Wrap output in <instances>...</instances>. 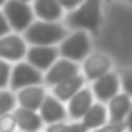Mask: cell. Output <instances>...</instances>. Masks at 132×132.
<instances>
[{
	"label": "cell",
	"mask_w": 132,
	"mask_h": 132,
	"mask_svg": "<svg viewBox=\"0 0 132 132\" xmlns=\"http://www.w3.org/2000/svg\"><path fill=\"white\" fill-rule=\"evenodd\" d=\"M101 4L103 0H83V2L67 11L63 26L67 29H83L89 35H98L101 27Z\"/></svg>",
	"instance_id": "1"
},
{
	"label": "cell",
	"mask_w": 132,
	"mask_h": 132,
	"mask_svg": "<svg viewBox=\"0 0 132 132\" xmlns=\"http://www.w3.org/2000/svg\"><path fill=\"white\" fill-rule=\"evenodd\" d=\"M67 27L60 20L35 18L24 31V40L29 45H58L67 36Z\"/></svg>",
	"instance_id": "2"
},
{
	"label": "cell",
	"mask_w": 132,
	"mask_h": 132,
	"mask_svg": "<svg viewBox=\"0 0 132 132\" xmlns=\"http://www.w3.org/2000/svg\"><path fill=\"white\" fill-rule=\"evenodd\" d=\"M58 53L72 62H81L90 53V35L83 29H72V33H67L58 44Z\"/></svg>",
	"instance_id": "3"
},
{
	"label": "cell",
	"mask_w": 132,
	"mask_h": 132,
	"mask_svg": "<svg viewBox=\"0 0 132 132\" xmlns=\"http://www.w3.org/2000/svg\"><path fill=\"white\" fill-rule=\"evenodd\" d=\"M2 11H4V16L7 18L11 31L15 33H24L29 27V24L35 20L31 4L24 2V0H6Z\"/></svg>",
	"instance_id": "4"
},
{
	"label": "cell",
	"mask_w": 132,
	"mask_h": 132,
	"mask_svg": "<svg viewBox=\"0 0 132 132\" xmlns=\"http://www.w3.org/2000/svg\"><path fill=\"white\" fill-rule=\"evenodd\" d=\"M44 83V72L36 67H33L27 60L26 62H16L15 67H11V76H9V89L18 90L27 85H38Z\"/></svg>",
	"instance_id": "5"
},
{
	"label": "cell",
	"mask_w": 132,
	"mask_h": 132,
	"mask_svg": "<svg viewBox=\"0 0 132 132\" xmlns=\"http://www.w3.org/2000/svg\"><path fill=\"white\" fill-rule=\"evenodd\" d=\"M80 72V65L78 62H72L69 58H63V56H58L53 65L44 72V85L47 87H53L56 83H60L62 80H67L74 74Z\"/></svg>",
	"instance_id": "6"
},
{
	"label": "cell",
	"mask_w": 132,
	"mask_h": 132,
	"mask_svg": "<svg viewBox=\"0 0 132 132\" xmlns=\"http://www.w3.org/2000/svg\"><path fill=\"white\" fill-rule=\"evenodd\" d=\"M27 51V42L20 33H7L4 36H0V58L7 62H20L26 58Z\"/></svg>",
	"instance_id": "7"
},
{
	"label": "cell",
	"mask_w": 132,
	"mask_h": 132,
	"mask_svg": "<svg viewBox=\"0 0 132 132\" xmlns=\"http://www.w3.org/2000/svg\"><path fill=\"white\" fill-rule=\"evenodd\" d=\"M81 62V74L85 76L87 81H94L96 78L103 76L112 69V60L105 53H89Z\"/></svg>",
	"instance_id": "8"
},
{
	"label": "cell",
	"mask_w": 132,
	"mask_h": 132,
	"mask_svg": "<svg viewBox=\"0 0 132 132\" xmlns=\"http://www.w3.org/2000/svg\"><path fill=\"white\" fill-rule=\"evenodd\" d=\"M90 90L94 94V100L101 101V103H107L114 94H118L121 90V85H119V74L109 71L105 72L103 76L96 78L90 85Z\"/></svg>",
	"instance_id": "9"
},
{
	"label": "cell",
	"mask_w": 132,
	"mask_h": 132,
	"mask_svg": "<svg viewBox=\"0 0 132 132\" xmlns=\"http://www.w3.org/2000/svg\"><path fill=\"white\" fill-rule=\"evenodd\" d=\"M58 56L60 53H58V47L54 45H27V51H26V60L33 67L40 69L42 72H45Z\"/></svg>",
	"instance_id": "10"
},
{
	"label": "cell",
	"mask_w": 132,
	"mask_h": 132,
	"mask_svg": "<svg viewBox=\"0 0 132 132\" xmlns=\"http://www.w3.org/2000/svg\"><path fill=\"white\" fill-rule=\"evenodd\" d=\"M92 103H94V94H92L90 87L83 85L74 96L69 98V101H67V105H65V107H67V116H69V119H81L83 114L90 109Z\"/></svg>",
	"instance_id": "11"
},
{
	"label": "cell",
	"mask_w": 132,
	"mask_h": 132,
	"mask_svg": "<svg viewBox=\"0 0 132 132\" xmlns=\"http://www.w3.org/2000/svg\"><path fill=\"white\" fill-rule=\"evenodd\" d=\"M44 123H54V121H63V119H69L67 116V107L63 101H60L56 96L53 94H45L40 109H38Z\"/></svg>",
	"instance_id": "12"
},
{
	"label": "cell",
	"mask_w": 132,
	"mask_h": 132,
	"mask_svg": "<svg viewBox=\"0 0 132 132\" xmlns=\"http://www.w3.org/2000/svg\"><path fill=\"white\" fill-rule=\"evenodd\" d=\"M16 92V103L20 107H26V109H33V110H38L47 90L44 87V83H38V85H27V87H22Z\"/></svg>",
	"instance_id": "13"
},
{
	"label": "cell",
	"mask_w": 132,
	"mask_h": 132,
	"mask_svg": "<svg viewBox=\"0 0 132 132\" xmlns=\"http://www.w3.org/2000/svg\"><path fill=\"white\" fill-rule=\"evenodd\" d=\"M87 83V80H85V76L81 74V72H78V74H74V76H71V78H67V80H62L60 83H56V85H53L51 89V94L53 96H56L60 101H63V103H67L69 101V98L71 96H74L83 85Z\"/></svg>",
	"instance_id": "14"
},
{
	"label": "cell",
	"mask_w": 132,
	"mask_h": 132,
	"mask_svg": "<svg viewBox=\"0 0 132 132\" xmlns=\"http://www.w3.org/2000/svg\"><path fill=\"white\" fill-rule=\"evenodd\" d=\"M132 105V98L119 90L118 94H114L109 101H107V114H109V121H125L128 110Z\"/></svg>",
	"instance_id": "15"
},
{
	"label": "cell",
	"mask_w": 132,
	"mask_h": 132,
	"mask_svg": "<svg viewBox=\"0 0 132 132\" xmlns=\"http://www.w3.org/2000/svg\"><path fill=\"white\" fill-rule=\"evenodd\" d=\"M13 114L16 118V127H18L20 132L22 130H42V127L45 125L38 110L16 105L15 110H13Z\"/></svg>",
	"instance_id": "16"
},
{
	"label": "cell",
	"mask_w": 132,
	"mask_h": 132,
	"mask_svg": "<svg viewBox=\"0 0 132 132\" xmlns=\"http://www.w3.org/2000/svg\"><path fill=\"white\" fill-rule=\"evenodd\" d=\"M35 18L40 20H62L63 18V7L58 0H33L31 2Z\"/></svg>",
	"instance_id": "17"
},
{
	"label": "cell",
	"mask_w": 132,
	"mask_h": 132,
	"mask_svg": "<svg viewBox=\"0 0 132 132\" xmlns=\"http://www.w3.org/2000/svg\"><path fill=\"white\" fill-rule=\"evenodd\" d=\"M83 125H85V128L90 132V130H94V128H98V127H101L103 123H107L109 121V114H107V105L105 103H101V101H94L92 105H90V109L83 114V118L80 119Z\"/></svg>",
	"instance_id": "18"
},
{
	"label": "cell",
	"mask_w": 132,
	"mask_h": 132,
	"mask_svg": "<svg viewBox=\"0 0 132 132\" xmlns=\"http://www.w3.org/2000/svg\"><path fill=\"white\" fill-rule=\"evenodd\" d=\"M44 132H89V130L85 128V125L80 119H72L71 123H67V119H63V121L47 123Z\"/></svg>",
	"instance_id": "19"
},
{
	"label": "cell",
	"mask_w": 132,
	"mask_h": 132,
	"mask_svg": "<svg viewBox=\"0 0 132 132\" xmlns=\"http://www.w3.org/2000/svg\"><path fill=\"white\" fill-rule=\"evenodd\" d=\"M16 92L7 89H0V114L4 112H13L16 107Z\"/></svg>",
	"instance_id": "20"
},
{
	"label": "cell",
	"mask_w": 132,
	"mask_h": 132,
	"mask_svg": "<svg viewBox=\"0 0 132 132\" xmlns=\"http://www.w3.org/2000/svg\"><path fill=\"white\" fill-rule=\"evenodd\" d=\"M16 118L13 112H4L0 114V132H16Z\"/></svg>",
	"instance_id": "21"
},
{
	"label": "cell",
	"mask_w": 132,
	"mask_h": 132,
	"mask_svg": "<svg viewBox=\"0 0 132 132\" xmlns=\"http://www.w3.org/2000/svg\"><path fill=\"white\" fill-rule=\"evenodd\" d=\"M90 132H127V125L125 121H107Z\"/></svg>",
	"instance_id": "22"
},
{
	"label": "cell",
	"mask_w": 132,
	"mask_h": 132,
	"mask_svg": "<svg viewBox=\"0 0 132 132\" xmlns=\"http://www.w3.org/2000/svg\"><path fill=\"white\" fill-rule=\"evenodd\" d=\"M9 76H11V63L0 58V89L9 87Z\"/></svg>",
	"instance_id": "23"
},
{
	"label": "cell",
	"mask_w": 132,
	"mask_h": 132,
	"mask_svg": "<svg viewBox=\"0 0 132 132\" xmlns=\"http://www.w3.org/2000/svg\"><path fill=\"white\" fill-rule=\"evenodd\" d=\"M119 85H121V90L127 92L132 98V67L130 69H125L119 74Z\"/></svg>",
	"instance_id": "24"
},
{
	"label": "cell",
	"mask_w": 132,
	"mask_h": 132,
	"mask_svg": "<svg viewBox=\"0 0 132 132\" xmlns=\"http://www.w3.org/2000/svg\"><path fill=\"white\" fill-rule=\"evenodd\" d=\"M7 33H11V27H9V24H7V18L4 16V11L0 9V36H4V35H7Z\"/></svg>",
	"instance_id": "25"
},
{
	"label": "cell",
	"mask_w": 132,
	"mask_h": 132,
	"mask_svg": "<svg viewBox=\"0 0 132 132\" xmlns=\"http://www.w3.org/2000/svg\"><path fill=\"white\" fill-rule=\"evenodd\" d=\"M58 2H60V6L63 7V11H71V9L78 7L83 0H58Z\"/></svg>",
	"instance_id": "26"
},
{
	"label": "cell",
	"mask_w": 132,
	"mask_h": 132,
	"mask_svg": "<svg viewBox=\"0 0 132 132\" xmlns=\"http://www.w3.org/2000/svg\"><path fill=\"white\" fill-rule=\"evenodd\" d=\"M125 125H127V130L132 132V105H130V110H128V114L125 118Z\"/></svg>",
	"instance_id": "27"
},
{
	"label": "cell",
	"mask_w": 132,
	"mask_h": 132,
	"mask_svg": "<svg viewBox=\"0 0 132 132\" xmlns=\"http://www.w3.org/2000/svg\"><path fill=\"white\" fill-rule=\"evenodd\" d=\"M22 132H42V130H22Z\"/></svg>",
	"instance_id": "28"
},
{
	"label": "cell",
	"mask_w": 132,
	"mask_h": 132,
	"mask_svg": "<svg viewBox=\"0 0 132 132\" xmlns=\"http://www.w3.org/2000/svg\"><path fill=\"white\" fill-rule=\"evenodd\" d=\"M4 2H6V0H0V9H2V6H4Z\"/></svg>",
	"instance_id": "29"
},
{
	"label": "cell",
	"mask_w": 132,
	"mask_h": 132,
	"mask_svg": "<svg viewBox=\"0 0 132 132\" xmlns=\"http://www.w3.org/2000/svg\"><path fill=\"white\" fill-rule=\"evenodd\" d=\"M24 2H29V4H31V2H33V0H24Z\"/></svg>",
	"instance_id": "30"
},
{
	"label": "cell",
	"mask_w": 132,
	"mask_h": 132,
	"mask_svg": "<svg viewBox=\"0 0 132 132\" xmlns=\"http://www.w3.org/2000/svg\"><path fill=\"white\" fill-rule=\"evenodd\" d=\"M125 2H132V0H125Z\"/></svg>",
	"instance_id": "31"
},
{
	"label": "cell",
	"mask_w": 132,
	"mask_h": 132,
	"mask_svg": "<svg viewBox=\"0 0 132 132\" xmlns=\"http://www.w3.org/2000/svg\"><path fill=\"white\" fill-rule=\"evenodd\" d=\"M105 2H110V0H105Z\"/></svg>",
	"instance_id": "32"
}]
</instances>
